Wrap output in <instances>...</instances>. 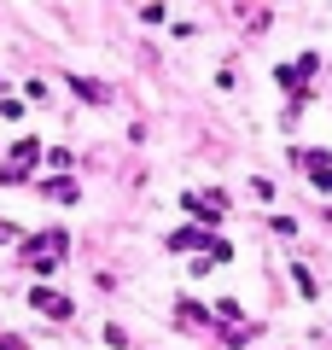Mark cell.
<instances>
[{"mask_svg":"<svg viewBox=\"0 0 332 350\" xmlns=\"http://www.w3.org/2000/svg\"><path fill=\"white\" fill-rule=\"evenodd\" d=\"M29 304H36V310H47V315H59V321L70 315V298H59V292H47V286H41L36 298H29Z\"/></svg>","mask_w":332,"mask_h":350,"instance_id":"6da1fadb","label":"cell"},{"mask_svg":"<svg viewBox=\"0 0 332 350\" xmlns=\"http://www.w3.org/2000/svg\"><path fill=\"white\" fill-rule=\"evenodd\" d=\"M70 88H76V94H82V100H105V88H99V82H87V76H70Z\"/></svg>","mask_w":332,"mask_h":350,"instance_id":"7a4b0ae2","label":"cell"}]
</instances>
